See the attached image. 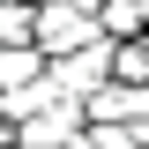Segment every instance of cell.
Listing matches in <instances>:
<instances>
[{"label": "cell", "mask_w": 149, "mask_h": 149, "mask_svg": "<svg viewBox=\"0 0 149 149\" xmlns=\"http://www.w3.org/2000/svg\"><path fill=\"white\" fill-rule=\"evenodd\" d=\"M90 45H104V30H97L90 15H74V8H37V52H45V67L52 60H67V52H90Z\"/></svg>", "instance_id": "cell-1"}, {"label": "cell", "mask_w": 149, "mask_h": 149, "mask_svg": "<svg viewBox=\"0 0 149 149\" xmlns=\"http://www.w3.org/2000/svg\"><path fill=\"white\" fill-rule=\"evenodd\" d=\"M52 90L67 97V104H90L97 90L112 82V45H90V52H67V60H52Z\"/></svg>", "instance_id": "cell-2"}, {"label": "cell", "mask_w": 149, "mask_h": 149, "mask_svg": "<svg viewBox=\"0 0 149 149\" xmlns=\"http://www.w3.org/2000/svg\"><path fill=\"white\" fill-rule=\"evenodd\" d=\"M90 134V119H82V104H52L45 119H30V127H15V149H74Z\"/></svg>", "instance_id": "cell-3"}, {"label": "cell", "mask_w": 149, "mask_h": 149, "mask_svg": "<svg viewBox=\"0 0 149 149\" xmlns=\"http://www.w3.org/2000/svg\"><path fill=\"white\" fill-rule=\"evenodd\" d=\"M82 119H90V127H134V119H149V90H134V82H104V90L82 104Z\"/></svg>", "instance_id": "cell-4"}, {"label": "cell", "mask_w": 149, "mask_h": 149, "mask_svg": "<svg viewBox=\"0 0 149 149\" xmlns=\"http://www.w3.org/2000/svg\"><path fill=\"white\" fill-rule=\"evenodd\" d=\"M30 82H45V52L37 45H0V97L30 90Z\"/></svg>", "instance_id": "cell-5"}, {"label": "cell", "mask_w": 149, "mask_h": 149, "mask_svg": "<svg viewBox=\"0 0 149 149\" xmlns=\"http://www.w3.org/2000/svg\"><path fill=\"white\" fill-rule=\"evenodd\" d=\"M0 45H37V8L30 0H0Z\"/></svg>", "instance_id": "cell-6"}, {"label": "cell", "mask_w": 149, "mask_h": 149, "mask_svg": "<svg viewBox=\"0 0 149 149\" xmlns=\"http://www.w3.org/2000/svg\"><path fill=\"white\" fill-rule=\"evenodd\" d=\"M112 82H134V90H149V37H134V45H112Z\"/></svg>", "instance_id": "cell-7"}, {"label": "cell", "mask_w": 149, "mask_h": 149, "mask_svg": "<svg viewBox=\"0 0 149 149\" xmlns=\"http://www.w3.org/2000/svg\"><path fill=\"white\" fill-rule=\"evenodd\" d=\"M82 149H142V142H134L127 127H90V134H82Z\"/></svg>", "instance_id": "cell-8"}, {"label": "cell", "mask_w": 149, "mask_h": 149, "mask_svg": "<svg viewBox=\"0 0 149 149\" xmlns=\"http://www.w3.org/2000/svg\"><path fill=\"white\" fill-rule=\"evenodd\" d=\"M60 8H74V15H90V22L104 15V0H60Z\"/></svg>", "instance_id": "cell-9"}, {"label": "cell", "mask_w": 149, "mask_h": 149, "mask_svg": "<svg viewBox=\"0 0 149 149\" xmlns=\"http://www.w3.org/2000/svg\"><path fill=\"white\" fill-rule=\"evenodd\" d=\"M0 149H15V119H8V112H0Z\"/></svg>", "instance_id": "cell-10"}, {"label": "cell", "mask_w": 149, "mask_h": 149, "mask_svg": "<svg viewBox=\"0 0 149 149\" xmlns=\"http://www.w3.org/2000/svg\"><path fill=\"white\" fill-rule=\"evenodd\" d=\"M30 8H52V0H30Z\"/></svg>", "instance_id": "cell-11"}, {"label": "cell", "mask_w": 149, "mask_h": 149, "mask_svg": "<svg viewBox=\"0 0 149 149\" xmlns=\"http://www.w3.org/2000/svg\"><path fill=\"white\" fill-rule=\"evenodd\" d=\"M134 8H149V0H134Z\"/></svg>", "instance_id": "cell-12"}, {"label": "cell", "mask_w": 149, "mask_h": 149, "mask_svg": "<svg viewBox=\"0 0 149 149\" xmlns=\"http://www.w3.org/2000/svg\"><path fill=\"white\" fill-rule=\"evenodd\" d=\"M142 15H149V8H142Z\"/></svg>", "instance_id": "cell-13"}]
</instances>
